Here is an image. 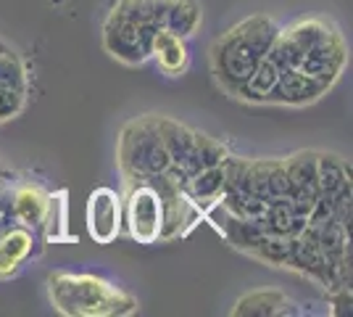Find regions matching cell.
I'll use <instances>...</instances> for the list:
<instances>
[{
    "mask_svg": "<svg viewBox=\"0 0 353 317\" xmlns=\"http://www.w3.org/2000/svg\"><path fill=\"white\" fill-rule=\"evenodd\" d=\"M280 27L272 16H250L227 32L211 50V66L219 85L230 95H237L240 85L269 53Z\"/></svg>",
    "mask_w": 353,
    "mask_h": 317,
    "instance_id": "6da1fadb",
    "label": "cell"
},
{
    "mask_svg": "<svg viewBox=\"0 0 353 317\" xmlns=\"http://www.w3.org/2000/svg\"><path fill=\"white\" fill-rule=\"evenodd\" d=\"M50 302L61 315L69 317H111L137 312V302L130 294L95 275H50Z\"/></svg>",
    "mask_w": 353,
    "mask_h": 317,
    "instance_id": "7a4b0ae2",
    "label": "cell"
},
{
    "mask_svg": "<svg viewBox=\"0 0 353 317\" xmlns=\"http://www.w3.org/2000/svg\"><path fill=\"white\" fill-rule=\"evenodd\" d=\"M119 166L127 182H143L169 172V153L156 127V117H140L124 124L119 137Z\"/></svg>",
    "mask_w": 353,
    "mask_h": 317,
    "instance_id": "3957f363",
    "label": "cell"
},
{
    "mask_svg": "<svg viewBox=\"0 0 353 317\" xmlns=\"http://www.w3.org/2000/svg\"><path fill=\"white\" fill-rule=\"evenodd\" d=\"M121 220H127L130 236L137 243H156L161 238L163 227V206L159 191L148 180L130 182V193L124 201Z\"/></svg>",
    "mask_w": 353,
    "mask_h": 317,
    "instance_id": "277c9868",
    "label": "cell"
},
{
    "mask_svg": "<svg viewBox=\"0 0 353 317\" xmlns=\"http://www.w3.org/2000/svg\"><path fill=\"white\" fill-rule=\"evenodd\" d=\"M153 27H143L127 16L111 11L103 27V46L114 59L124 64H143L150 56V43H153Z\"/></svg>",
    "mask_w": 353,
    "mask_h": 317,
    "instance_id": "5b68a950",
    "label": "cell"
},
{
    "mask_svg": "<svg viewBox=\"0 0 353 317\" xmlns=\"http://www.w3.org/2000/svg\"><path fill=\"white\" fill-rule=\"evenodd\" d=\"M156 127L161 133V140L169 153V172L185 182L195 172H201V156H198V130H190L188 124H179L166 117H156Z\"/></svg>",
    "mask_w": 353,
    "mask_h": 317,
    "instance_id": "8992f818",
    "label": "cell"
},
{
    "mask_svg": "<svg viewBox=\"0 0 353 317\" xmlns=\"http://www.w3.org/2000/svg\"><path fill=\"white\" fill-rule=\"evenodd\" d=\"M121 230V196L114 188H95L88 198V233L95 243H114Z\"/></svg>",
    "mask_w": 353,
    "mask_h": 317,
    "instance_id": "52a82bcc",
    "label": "cell"
},
{
    "mask_svg": "<svg viewBox=\"0 0 353 317\" xmlns=\"http://www.w3.org/2000/svg\"><path fill=\"white\" fill-rule=\"evenodd\" d=\"M330 90L324 82L309 77L301 69H282L277 88L269 95V104H288V106H303L316 98H322Z\"/></svg>",
    "mask_w": 353,
    "mask_h": 317,
    "instance_id": "ba28073f",
    "label": "cell"
},
{
    "mask_svg": "<svg viewBox=\"0 0 353 317\" xmlns=\"http://www.w3.org/2000/svg\"><path fill=\"white\" fill-rule=\"evenodd\" d=\"M203 11L198 0H156V27L188 37L201 27Z\"/></svg>",
    "mask_w": 353,
    "mask_h": 317,
    "instance_id": "9c48e42d",
    "label": "cell"
},
{
    "mask_svg": "<svg viewBox=\"0 0 353 317\" xmlns=\"http://www.w3.org/2000/svg\"><path fill=\"white\" fill-rule=\"evenodd\" d=\"M34 249V233L30 227L8 222L6 230L0 233V278L14 275Z\"/></svg>",
    "mask_w": 353,
    "mask_h": 317,
    "instance_id": "30bf717a",
    "label": "cell"
},
{
    "mask_svg": "<svg viewBox=\"0 0 353 317\" xmlns=\"http://www.w3.org/2000/svg\"><path fill=\"white\" fill-rule=\"evenodd\" d=\"M224 188H227L224 162L216 166H203L201 172H195L192 177H188V180L182 182V191L188 193V198H190L198 209H203V211L224 196Z\"/></svg>",
    "mask_w": 353,
    "mask_h": 317,
    "instance_id": "8fae6325",
    "label": "cell"
},
{
    "mask_svg": "<svg viewBox=\"0 0 353 317\" xmlns=\"http://www.w3.org/2000/svg\"><path fill=\"white\" fill-rule=\"evenodd\" d=\"M232 315H298L295 302H290L282 291L274 288H259L245 294L237 307L232 309Z\"/></svg>",
    "mask_w": 353,
    "mask_h": 317,
    "instance_id": "7c38bea8",
    "label": "cell"
},
{
    "mask_svg": "<svg viewBox=\"0 0 353 317\" xmlns=\"http://www.w3.org/2000/svg\"><path fill=\"white\" fill-rule=\"evenodd\" d=\"M48 206V193L37 185H21L11 193V217L19 225L37 230L43 225V214Z\"/></svg>",
    "mask_w": 353,
    "mask_h": 317,
    "instance_id": "4fadbf2b",
    "label": "cell"
},
{
    "mask_svg": "<svg viewBox=\"0 0 353 317\" xmlns=\"http://www.w3.org/2000/svg\"><path fill=\"white\" fill-rule=\"evenodd\" d=\"M150 56H156L163 75L176 77L188 69V48L185 40L174 32L156 30L153 43H150Z\"/></svg>",
    "mask_w": 353,
    "mask_h": 317,
    "instance_id": "5bb4252c",
    "label": "cell"
},
{
    "mask_svg": "<svg viewBox=\"0 0 353 317\" xmlns=\"http://www.w3.org/2000/svg\"><path fill=\"white\" fill-rule=\"evenodd\" d=\"M280 75H282L280 66L269 59V56H264V59L259 61V66L248 75V79L240 85L237 98L250 101V104H269V95L277 88Z\"/></svg>",
    "mask_w": 353,
    "mask_h": 317,
    "instance_id": "9a60e30c",
    "label": "cell"
},
{
    "mask_svg": "<svg viewBox=\"0 0 353 317\" xmlns=\"http://www.w3.org/2000/svg\"><path fill=\"white\" fill-rule=\"evenodd\" d=\"M345 182H351V166L335 153L316 151V193L319 198L332 201V196Z\"/></svg>",
    "mask_w": 353,
    "mask_h": 317,
    "instance_id": "2e32d148",
    "label": "cell"
},
{
    "mask_svg": "<svg viewBox=\"0 0 353 317\" xmlns=\"http://www.w3.org/2000/svg\"><path fill=\"white\" fill-rule=\"evenodd\" d=\"M285 172H288L293 193L319 196L316 193V151H301L290 159H285Z\"/></svg>",
    "mask_w": 353,
    "mask_h": 317,
    "instance_id": "e0dca14e",
    "label": "cell"
},
{
    "mask_svg": "<svg viewBox=\"0 0 353 317\" xmlns=\"http://www.w3.org/2000/svg\"><path fill=\"white\" fill-rule=\"evenodd\" d=\"M45 238L48 241H63L69 238V204H66V193H48V206L43 214Z\"/></svg>",
    "mask_w": 353,
    "mask_h": 317,
    "instance_id": "ac0fdd59",
    "label": "cell"
},
{
    "mask_svg": "<svg viewBox=\"0 0 353 317\" xmlns=\"http://www.w3.org/2000/svg\"><path fill=\"white\" fill-rule=\"evenodd\" d=\"M256 257L274 265V267H288L290 265V254H293V236H282V233H264L259 243L253 246Z\"/></svg>",
    "mask_w": 353,
    "mask_h": 317,
    "instance_id": "d6986e66",
    "label": "cell"
},
{
    "mask_svg": "<svg viewBox=\"0 0 353 317\" xmlns=\"http://www.w3.org/2000/svg\"><path fill=\"white\" fill-rule=\"evenodd\" d=\"M114 11L132 19L137 24H143V27L159 30L156 27V0H119L114 6Z\"/></svg>",
    "mask_w": 353,
    "mask_h": 317,
    "instance_id": "ffe728a7",
    "label": "cell"
},
{
    "mask_svg": "<svg viewBox=\"0 0 353 317\" xmlns=\"http://www.w3.org/2000/svg\"><path fill=\"white\" fill-rule=\"evenodd\" d=\"M198 156H201V164L203 166H216V164H221L230 153L224 148V143L208 137L206 133H198Z\"/></svg>",
    "mask_w": 353,
    "mask_h": 317,
    "instance_id": "44dd1931",
    "label": "cell"
},
{
    "mask_svg": "<svg viewBox=\"0 0 353 317\" xmlns=\"http://www.w3.org/2000/svg\"><path fill=\"white\" fill-rule=\"evenodd\" d=\"M0 46H3V43H0Z\"/></svg>",
    "mask_w": 353,
    "mask_h": 317,
    "instance_id": "7402d4cb",
    "label": "cell"
}]
</instances>
